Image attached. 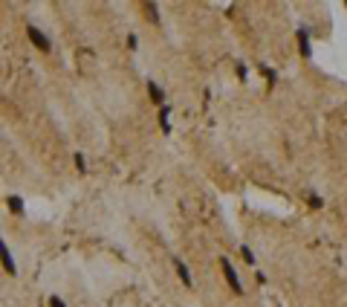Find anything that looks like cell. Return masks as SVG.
<instances>
[{
    "label": "cell",
    "instance_id": "6da1fadb",
    "mask_svg": "<svg viewBox=\"0 0 347 307\" xmlns=\"http://www.w3.org/2000/svg\"><path fill=\"white\" fill-rule=\"evenodd\" d=\"M220 270H223V278H226V284H229V290L234 295H243V284H240V275H237V270L231 267V261L223 255L220 258Z\"/></svg>",
    "mask_w": 347,
    "mask_h": 307
},
{
    "label": "cell",
    "instance_id": "7a4b0ae2",
    "mask_svg": "<svg viewBox=\"0 0 347 307\" xmlns=\"http://www.w3.org/2000/svg\"><path fill=\"white\" fill-rule=\"evenodd\" d=\"M26 35H29V41H32V44H35L38 49H41V52H49V49H52L49 38H46L44 32L38 29V26H26Z\"/></svg>",
    "mask_w": 347,
    "mask_h": 307
},
{
    "label": "cell",
    "instance_id": "3957f363",
    "mask_svg": "<svg viewBox=\"0 0 347 307\" xmlns=\"http://www.w3.org/2000/svg\"><path fill=\"white\" fill-rule=\"evenodd\" d=\"M298 55L301 58H312V41H310V32L307 29H298Z\"/></svg>",
    "mask_w": 347,
    "mask_h": 307
},
{
    "label": "cell",
    "instance_id": "277c9868",
    "mask_svg": "<svg viewBox=\"0 0 347 307\" xmlns=\"http://www.w3.org/2000/svg\"><path fill=\"white\" fill-rule=\"evenodd\" d=\"M0 264H3V270L9 272V275H15L18 272V267H15V258H12V252L9 247H6V241L0 238Z\"/></svg>",
    "mask_w": 347,
    "mask_h": 307
},
{
    "label": "cell",
    "instance_id": "5b68a950",
    "mask_svg": "<svg viewBox=\"0 0 347 307\" xmlns=\"http://www.w3.org/2000/svg\"><path fill=\"white\" fill-rule=\"evenodd\" d=\"M173 270H177V275H180V281L185 284V287H194V278H191V270L185 267L183 258H173Z\"/></svg>",
    "mask_w": 347,
    "mask_h": 307
},
{
    "label": "cell",
    "instance_id": "8992f818",
    "mask_svg": "<svg viewBox=\"0 0 347 307\" xmlns=\"http://www.w3.org/2000/svg\"><path fill=\"white\" fill-rule=\"evenodd\" d=\"M148 96H150V99H153V102H156L159 107L165 105V90H162L156 82H148Z\"/></svg>",
    "mask_w": 347,
    "mask_h": 307
},
{
    "label": "cell",
    "instance_id": "52a82bcc",
    "mask_svg": "<svg viewBox=\"0 0 347 307\" xmlns=\"http://www.w3.org/2000/svg\"><path fill=\"white\" fill-rule=\"evenodd\" d=\"M168 113H171V107H168V105H162V107H159V128L165 130V133L171 130V122H168Z\"/></svg>",
    "mask_w": 347,
    "mask_h": 307
},
{
    "label": "cell",
    "instance_id": "ba28073f",
    "mask_svg": "<svg viewBox=\"0 0 347 307\" xmlns=\"http://www.w3.org/2000/svg\"><path fill=\"white\" fill-rule=\"evenodd\" d=\"M257 70H261V75H264L269 84H275V70H272L269 64H257Z\"/></svg>",
    "mask_w": 347,
    "mask_h": 307
},
{
    "label": "cell",
    "instance_id": "9c48e42d",
    "mask_svg": "<svg viewBox=\"0 0 347 307\" xmlns=\"http://www.w3.org/2000/svg\"><path fill=\"white\" fill-rule=\"evenodd\" d=\"M9 209L15 214H23V200L18 197V194H12V197H9Z\"/></svg>",
    "mask_w": 347,
    "mask_h": 307
},
{
    "label": "cell",
    "instance_id": "30bf717a",
    "mask_svg": "<svg viewBox=\"0 0 347 307\" xmlns=\"http://www.w3.org/2000/svg\"><path fill=\"white\" fill-rule=\"evenodd\" d=\"M240 255H243V261H246V264H249V267H254V252L249 247H246V244H243L240 247Z\"/></svg>",
    "mask_w": 347,
    "mask_h": 307
},
{
    "label": "cell",
    "instance_id": "8fae6325",
    "mask_svg": "<svg viewBox=\"0 0 347 307\" xmlns=\"http://www.w3.org/2000/svg\"><path fill=\"white\" fill-rule=\"evenodd\" d=\"M75 168H78L81 174L87 171V160H84V154H75Z\"/></svg>",
    "mask_w": 347,
    "mask_h": 307
},
{
    "label": "cell",
    "instance_id": "7c38bea8",
    "mask_svg": "<svg viewBox=\"0 0 347 307\" xmlns=\"http://www.w3.org/2000/svg\"><path fill=\"white\" fill-rule=\"evenodd\" d=\"M307 203H310L312 209H321V206H324V200L318 197V194H310V197H307Z\"/></svg>",
    "mask_w": 347,
    "mask_h": 307
},
{
    "label": "cell",
    "instance_id": "4fadbf2b",
    "mask_svg": "<svg viewBox=\"0 0 347 307\" xmlns=\"http://www.w3.org/2000/svg\"><path fill=\"white\" fill-rule=\"evenodd\" d=\"M145 12H148L150 21H159V15H156V3H148V6H145Z\"/></svg>",
    "mask_w": 347,
    "mask_h": 307
},
{
    "label": "cell",
    "instance_id": "5bb4252c",
    "mask_svg": "<svg viewBox=\"0 0 347 307\" xmlns=\"http://www.w3.org/2000/svg\"><path fill=\"white\" fill-rule=\"evenodd\" d=\"M234 72H237L243 82H246V64H237V67H234Z\"/></svg>",
    "mask_w": 347,
    "mask_h": 307
},
{
    "label": "cell",
    "instance_id": "9a60e30c",
    "mask_svg": "<svg viewBox=\"0 0 347 307\" xmlns=\"http://www.w3.org/2000/svg\"><path fill=\"white\" fill-rule=\"evenodd\" d=\"M49 307H67V304H64V301H61L58 295H52V298H49Z\"/></svg>",
    "mask_w": 347,
    "mask_h": 307
}]
</instances>
